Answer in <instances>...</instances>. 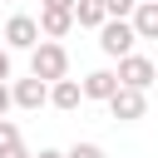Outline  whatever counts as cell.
I'll return each instance as SVG.
<instances>
[{"label":"cell","mask_w":158,"mask_h":158,"mask_svg":"<svg viewBox=\"0 0 158 158\" xmlns=\"http://www.w3.org/2000/svg\"><path fill=\"white\" fill-rule=\"evenodd\" d=\"M30 74H35L40 84H59V79H69V49L54 44V40H40V44L30 49Z\"/></svg>","instance_id":"6da1fadb"},{"label":"cell","mask_w":158,"mask_h":158,"mask_svg":"<svg viewBox=\"0 0 158 158\" xmlns=\"http://www.w3.org/2000/svg\"><path fill=\"white\" fill-rule=\"evenodd\" d=\"M133 44H138V35H133V25H128V20H104V25H99V49H104L109 59L133 54Z\"/></svg>","instance_id":"7a4b0ae2"},{"label":"cell","mask_w":158,"mask_h":158,"mask_svg":"<svg viewBox=\"0 0 158 158\" xmlns=\"http://www.w3.org/2000/svg\"><path fill=\"white\" fill-rule=\"evenodd\" d=\"M114 79H118V89H138V94H143V89L158 79V69H153L148 54H123L118 69H114Z\"/></svg>","instance_id":"3957f363"},{"label":"cell","mask_w":158,"mask_h":158,"mask_svg":"<svg viewBox=\"0 0 158 158\" xmlns=\"http://www.w3.org/2000/svg\"><path fill=\"white\" fill-rule=\"evenodd\" d=\"M35 44H40L35 15H10L5 20V49H35Z\"/></svg>","instance_id":"277c9868"},{"label":"cell","mask_w":158,"mask_h":158,"mask_svg":"<svg viewBox=\"0 0 158 158\" xmlns=\"http://www.w3.org/2000/svg\"><path fill=\"white\" fill-rule=\"evenodd\" d=\"M10 104L35 114V109H44V104H49V84H40L35 74H30V79H15V84H10Z\"/></svg>","instance_id":"5b68a950"},{"label":"cell","mask_w":158,"mask_h":158,"mask_svg":"<svg viewBox=\"0 0 158 158\" xmlns=\"http://www.w3.org/2000/svg\"><path fill=\"white\" fill-rule=\"evenodd\" d=\"M109 114H114L118 123H133V118L148 114V94H138V89H118V94L109 99Z\"/></svg>","instance_id":"8992f818"},{"label":"cell","mask_w":158,"mask_h":158,"mask_svg":"<svg viewBox=\"0 0 158 158\" xmlns=\"http://www.w3.org/2000/svg\"><path fill=\"white\" fill-rule=\"evenodd\" d=\"M35 25H40V40H54V44H59V40L74 30V15H69V10H40Z\"/></svg>","instance_id":"52a82bcc"},{"label":"cell","mask_w":158,"mask_h":158,"mask_svg":"<svg viewBox=\"0 0 158 158\" xmlns=\"http://www.w3.org/2000/svg\"><path fill=\"white\" fill-rule=\"evenodd\" d=\"M79 89H84V99H104V104H109V99L118 94V79H114V69H94V74H84Z\"/></svg>","instance_id":"ba28073f"},{"label":"cell","mask_w":158,"mask_h":158,"mask_svg":"<svg viewBox=\"0 0 158 158\" xmlns=\"http://www.w3.org/2000/svg\"><path fill=\"white\" fill-rule=\"evenodd\" d=\"M49 104H54V109H64V114H74V109L84 104L79 79H59V84H49Z\"/></svg>","instance_id":"9c48e42d"},{"label":"cell","mask_w":158,"mask_h":158,"mask_svg":"<svg viewBox=\"0 0 158 158\" xmlns=\"http://www.w3.org/2000/svg\"><path fill=\"white\" fill-rule=\"evenodd\" d=\"M128 25H133L138 40H158V0H153V5H138V10L128 15Z\"/></svg>","instance_id":"30bf717a"},{"label":"cell","mask_w":158,"mask_h":158,"mask_svg":"<svg viewBox=\"0 0 158 158\" xmlns=\"http://www.w3.org/2000/svg\"><path fill=\"white\" fill-rule=\"evenodd\" d=\"M109 15H104V0H74V25L79 30H99Z\"/></svg>","instance_id":"8fae6325"},{"label":"cell","mask_w":158,"mask_h":158,"mask_svg":"<svg viewBox=\"0 0 158 158\" xmlns=\"http://www.w3.org/2000/svg\"><path fill=\"white\" fill-rule=\"evenodd\" d=\"M133 10H138V0H104V15L109 20H128Z\"/></svg>","instance_id":"7c38bea8"},{"label":"cell","mask_w":158,"mask_h":158,"mask_svg":"<svg viewBox=\"0 0 158 158\" xmlns=\"http://www.w3.org/2000/svg\"><path fill=\"white\" fill-rule=\"evenodd\" d=\"M20 143V128H15V118H0V153L5 148H15Z\"/></svg>","instance_id":"4fadbf2b"},{"label":"cell","mask_w":158,"mask_h":158,"mask_svg":"<svg viewBox=\"0 0 158 158\" xmlns=\"http://www.w3.org/2000/svg\"><path fill=\"white\" fill-rule=\"evenodd\" d=\"M64 158H109V153H104L99 143H74V148H69Z\"/></svg>","instance_id":"5bb4252c"},{"label":"cell","mask_w":158,"mask_h":158,"mask_svg":"<svg viewBox=\"0 0 158 158\" xmlns=\"http://www.w3.org/2000/svg\"><path fill=\"white\" fill-rule=\"evenodd\" d=\"M0 158H35V153H30V148H25V143H15V148H5V153H0Z\"/></svg>","instance_id":"9a60e30c"},{"label":"cell","mask_w":158,"mask_h":158,"mask_svg":"<svg viewBox=\"0 0 158 158\" xmlns=\"http://www.w3.org/2000/svg\"><path fill=\"white\" fill-rule=\"evenodd\" d=\"M10 109H15V104H10V84H0V118H5Z\"/></svg>","instance_id":"2e32d148"},{"label":"cell","mask_w":158,"mask_h":158,"mask_svg":"<svg viewBox=\"0 0 158 158\" xmlns=\"http://www.w3.org/2000/svg\"><path fill=\"white\" fill-rule=\"evenodd\" d=\"M5 79H10V49L0 44V84H5Z\"/></svg>","instance_id":"e0dca14e"},{"label":"cell","mask_w":158,"mask_h":158,"mask_svg":"<svg viewBox=\"0 0 158 158\" xmlns=\"http://www.w3.org/2000/svg\"><path fill=\"white\" fill-rule=\"evenodd\" d=\"M44 10H69L74 15V0H44Z\"/></svg>","instance_id":"ac0fdd59"},{"label":"cell","mask_w":158,"mask_h":158,"mask_svg":"<svg viewBox=\"0 0 158 158\" xmlns=\"http://www.w3.org/2000/svg\"><path fill=\"white\" fill-rule=\"evenodd\" d=\"M35 158H64V153H59V148H40Z\"/></svg>","instance_id":"d6986e66"},{"label":"cell","mask_w":158,"mask_h":158,"mask_svg":"<svg viewBox=\"0 0 158 158\" xmlns=\"http://www.w3.org/2000/svg\"><path fill=\"white\" fill-rule=\"evenodd\" d=\"M138 5H153V0H138Z\"/></svg>","instance_id":"ffe728a7"}]
</instances>
